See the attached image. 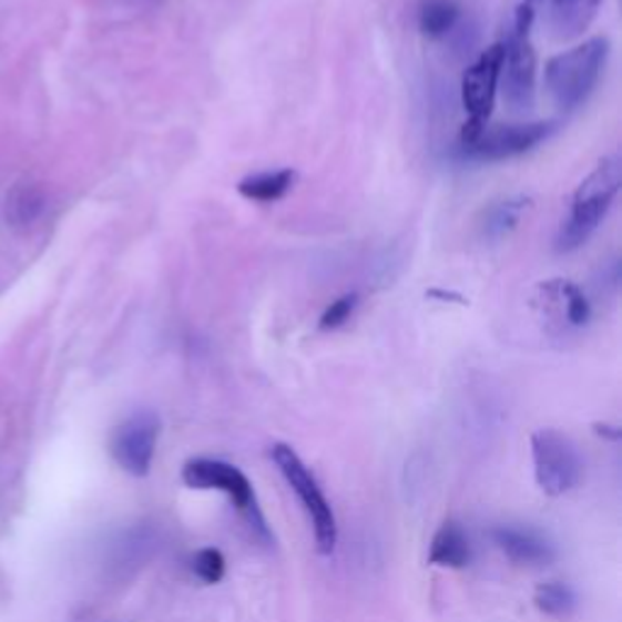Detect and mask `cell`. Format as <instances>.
Wrapping results in <instances>:
<instances>
[{
    "label": "cell",
    "instance_id": "1",
    "mask_svg": "<svg viewBox=\"0 0 622 622\" xmlns=\"http://www.w3.org/2000/svg\"><path fill=\"white\" fill-rule=\"evenodd\" d=\"M622 185V161L611 154L603 156L595 169L579 183L567 220L557 228L554 251L574 253L593 236L595 228L611 210Z\"/></svg>",
    "mask_w": 622,
    "mask_h": 622
},
{
    "label": "cell",
    "instance_id": "2",
    "mask_svg": "<svg viewBox=\"0 0 622 622\" xmlns=\"http://www.w3.org/2000/svg\"><path fill=\"white\" fill-rule=\"evenodd\" d=\"M611 57L608 37H591L567 52L557 54L544 67V85L557 108L571 112L581 108L599 85Z\"/></svg>",
    "mask_w": 622,
    "mask_h": 622
},
{
    "label": "cell",
    "instance_id": "3",
    "mask_svg": "<svg viewBox=\"0 0 622 622\" xmlns=\"http://www.w3.org/2000/svg\"><path fill=\"white\" fill-rule=\"evenodd\" d=\"M271 455L277 469H281V475L289 485V489L297 493L304 511H307L312 520L316 548H319L322 554H332L338 542V523L332 503H328V499L324 497L319 481L314 479L307 465L302 462V457L289 446H285V442H277Z\"/></svg>",
    "mask_w": 622,
    "mask_h": 622
},
{
    "label": "cell",
    "instance_id": "4",
    "mask_svg": "<svg viewBox=\"0 0 622 622\" xmlns=\"http://www.w3.org/2000/svg\"><path fill=\"white\" fill-rule=\"evenodd\" d=\"M501 63H503V42H497L487 47L462 73L460 93L467 112V122L460 132V146L475 142L491 118L493 103H497V95H499Z\"/></svg>",
    "mask_w": 622,
    "mask_h": 622
},
{
    "label": "cell",
    "instance_id": "5",
    "mask_svg": "<svg viewBox=\"0 0 622 622\" xmlns=\"http://www.w3.org/2000/svg\"><path fill=\"white\" fill-rule=\"evenodd\" d=\"M536 481L548 497H562L581 481V455L571 438L554 428H540L530 438Z\"/></svg>",
    "mask_w": 622,
    "mask_h": 622
},
{
    "label": "cell",
    "instance_id": "6",
    "mask_svg": "<svg viewBox=\"0 0 622 622\" xmlns=\"http://www.w3.org/2000/svg\"><path fill=\"white\" fill-rule=\"evenodd\" d=\"M181 479L185 487L197 491H224L226 497L234 499L238 511L248 518V523L256 528L261 536H268V528H265V520L256 501V491H253L251 479L241 472L236 465H228L224 460H210V457H197V460H187L183 465Z\"/></svg>",
    "mask_w": 622,
    "mask_h": 622
},
{
    "label": "cell",
    "instance_id": "7",
    "mask_svg": "<svg viewBox=\"0 0 622 622\" xmlns=\"http://www.w3.org/2000/svg\"><path fill=\"white\" fill-rule=\"evenodd\" d=\"M554 122H516V124H493L485 126L475 142H469L460 149V156L465 161L479 163H499L511 161L528 154L538 144L548 142L554 134Z\"/></svg>",
    "mask_w": 622,
    "mask_h": 622
},
{
    "label": "cell",
    "instance_id": "8",
    "mask_svg": "<svg viewBox=\"0 0 622 622\" xmlns=\"http://www.w3.org/2000/svg\"><path fill=\"white\" fill-rule=\"evenodd\" d=\"M161 436V418L154 411H136L114 428L110 452L124 472L146 477L154 465V455Z\"/></svg>",
    "mask_w": 622,
    "mask_h": 622
},
{
    "label": "cell",
    "instance_id": "9",
    "mask_svg": "<svg viewBox=\"0 0 622 622\" xmlns=\"http://www.w3.org/2000/svg\"><path fill=\"white\" fill-rule=\"evenodd\" d=\"M538 54L532 49L530 34L511 32L503 42V63L499 75V91L513 112H528L536 105Z\"/></svg>",
    "mask_w": 622,
    "mask_h": 622
},
{
    "label": "cell",
    "instance_id": "10",
    "mask_svg": "<svg viewBox=\"0 0 622 622\" xmlns=\"http://www.w3.org/2000/svg\"><path fill=\"white\" fill-rule=\"evenodd\" d=\"M532 307L542 312L544 319L557 324L567 332H579V328L591 322V302L583 295V289L564 277L544 281L536 287L532 295Z\"/></svg>",
    "mask_w": 622,
    "mask_h": 622
},
{
    "label": "cell",
    "instance_id": "11",
    "mask_svg": "<svg viewBox=\"0 0 622 622\" xmlns=\"http://www.w3.org/2000/svg\"><path fill=\"white\" fill-rule=\"evenodd\" d=\"M491 538L493 544H497V548L516 564L544 567L557 557L554 544L548 538H542L538 530L518 528V526H499L491 530Z\"/></svg>",
    "mask_w": 622,
    "mask_h": 622
},
{
    "label": "cell",
    "instance_id": "12",
    "mask_svg": "<svg viewBox=\"0 0 622 622\" xmlns=\"http://www.w3.org/2000/svg\"><path fill=\"white\" fill-rule=\"evenodd\" d=\"M532 200L526 195H511V197H503L491 202L489 207H485L479 217V234L485 241H491V244H497V241H503L506 236H511L520 220H523V214L530 210Z\"/></svg>",
    "mask_w": 622,
    "mask_h": 622
},
{
    "label": "cell",
    "instance_id": "13",
    "mask_svg": "<svg viewBox=\"0 0 622 622\" xmlns=\"http://www.w3.org/2000/svg\"><path fill=\"white\" fill-rule=\"evenodd\" d=\"M550 24L560 40H574L599 16L603 0H548Z\"/></svg>",
    "mask_w": 622,
    "mask_h": 622
},
{
    "label": "cell",
    "instance_id": "14",
    "mask_svg": "<svg viewBox=\"0 0 622 622\" xmlns=\"http://www.w3.org/2000/svg\"><path fill=\"white\" fill-rule=\"evenodd\" d=\"M469 557H472V544H469L465 528L455 520L442 523L430 540L428 562L442 569H462L469 564Z\"/></svg>",
    "mask_w": 622,
    "mask_h": 622
},
{
    "label": "cell",
    "instance_id": "15",
    "mask_svg": "<svg viewBox=\"0 0 622 622\" xmlns=\"http://www.w3.org/2000/svg\"><path fill=\"white\" fill-rule=\"evenodd\" d=\"M47 212V193L34 183H18L6 197V222L12 228H30Z\"/></svg>",
    "mask_w": 622,
    "mask_h": 622
},
{
    "label": "cell",
    "instance_id": "16",
    "mask_svg": "<svg viewBox=\"0 0 622 622\" xmlns=\"http://www.w3.org/2000/svg\"><path fill=\"white\" fill-rule=\"evenodd\" d=\"M295 181H297V173L292 169L263 171V173L246 175L244 181L236 185V190L241 197H246L251 202H277L289 193Z\"/></svg>",
    "mask_w": 622,
    "mask_h": 622
},
{
    "label": "cell",
    "instance_id": "17",
    "mask_svg": "<svg viewBox=\"0 0 622 622\" xmlns=\"http://www.w3.org/2000/svg\"><path fill=\"white\" fill-rule=\"evenodd\" d=\"M462 20V8L457 0H424L418 8V30L428 40H446Z\"/></svg>",
    "mask_w": 622,
    "mask_h": 622
},
{
    "label": "cell",
    "instance_id": "18",
    "mask_svg": "<svg viewBox=\"0 0 622 622\" xmlns=\"http://www.w3.org/2000/svg\"><path fill=\"white\" fill-rule=\"evenodd\" d=\"M532 601H536V608L540 613H544L548 618H557V620H567L577 608L574 591L560 581L540 583V587L536 589V595H532Z\"/></svg>",
    "mask_w": 622,
    "mask_h": 622
},
{
    "label": "cell",
    "instance_id": "19",
    "mask_svg": "<svg viewBox=\"0 0 622 622\" xmlns=\"http://www.w3.org/2000/svg\"><path fill=\"white\" fill-rule=\"evenodd\" d=\"M190 569L193 574L205 581V583H220L226 574V560L220 550L214 548H202L193 557H190Z\"/></svg>",
    "mask_w": 622,
    "mask_h": 622
},
{
    "label": "cell",
    "instance_id": "20",
    "mask_svg": "<svg viewBox=\"0 0 622 622\" xmlns=\"http://www.w3.org/2000/svg\"><path fill=\"white\" fill-rule=\"evenodd\" d=\"M358 302H360L358 292H346V295H340L338 299L328 304L319 319L322 332H334V328H340L343 324H346L353 316L355 307H358Z\"/></svg>",
    "mask_w": 622,
    "mask_h": 622
},
{
    "label": "cell",
    "instance_id": "21",
    "mask_svg": "<svg viewBox=\"0 0 622 622\" xmlns=\"http://www.w3.org/2000/svg\"><path fill=\"white\" fill-rule=\"evenodd\" d=\"M595 287H599L603 295H615L620 289V261L611 258L601 265L599 277H595Z\"/></svg>",
    "mask_w": 622,
    "mask_h": 622
},
{
    "label": "cell",
    "instance_id": "22",
    "mask_svg": "<svg viewBox=\"0 0 622 622\" xmlns=\"http://www.w3.org/2000/svg\"><path fill=\"white\" fill-rule=\"evenodd\" d=\"M136 6H154V3H159V0H134Z\"/></svg>",
    "mask_w": 622,
    "mask_h": 622
}]
</instances>
